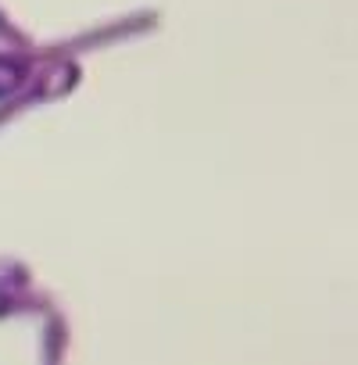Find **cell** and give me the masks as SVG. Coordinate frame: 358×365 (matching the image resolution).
Segmentation results:
<instances>
[{
	"label": "cell",
	"instance_id": "1",
	"mask_svg": "<svg viewBox=\"0 0 358 365\" xmlns=\"http://www.w3.org/2000/svg\"><path fill=\"white\" fill-rule=\"evenodd\" d=\"M36 72V61L29 54H0V101L15 97Z\"/></svg>",
	"mask_w": 358,
	"mask_h": 365
},
{
	"label": "cell",
	"instance_id": "2",
	"mask_svg": "<svg viewBox=\"0 0 358 365\" xmlns=\"http://www.w3.org/2000/svg\"><path fill=\"white\" fill-rule=\"evenodd\" d=\"M44 308H54L47 294H26V287H0V319L19 312H44Z\"/></svg>",
	"mask_w": 358,
	"mask_h": 365
},
{
	"label": "cell",
	"instance_id": "3",
	"mask_svg": "<svg viewBox=\"0 0 358 365\" xmlns=\"http://www.w3.org/2000/svg\"><path fill=\"white\" fill-rule=\"evenodd\" d=\"M33 272L11 258H0V287H29Z\"/></svg>",
	"mask_w": 358,
	"mask_h": 365
},
{
	"label": "cell",
	"instance_id": "4",
	"mask_svg": "<svg viewBox=\"0 0 358 365\" xmlns=\"http://www.w3.org/2000/svg\"><path fill=\"white\" fill-rule=\"evenodd\" d=\"M0 36H8V40H15V43H22V33L8 22V15L4 11H0Z\"/></svg>",
	"mask_w": 358,
	"mask_h": 365
}]
</instances>
